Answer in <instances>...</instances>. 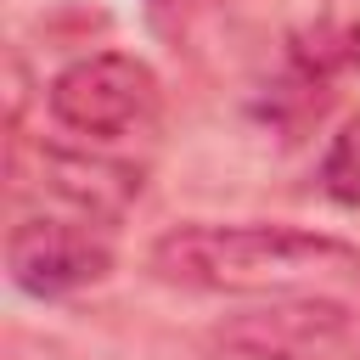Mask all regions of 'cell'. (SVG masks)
Masks as SVG:
<instances>
[{
	"label": "cell",
	"instance_id": "7a4b0ae2",
	"mask_svg": "<svg viewBox=\"0 0 360 360\" xmlns=\"http://www.w3.org/2000/svg\"><path fill=\"white\" fill-rule=\"evenodd\" d=\"M45 107L68 135H79L90 146H118V141H141L158 129L163 84H158L152 62H141L129 51H90V56H73L51 79Z\"/></svg>",
	"mask_w": 360,
	"mask_h": 360
},
{
	"label": "cell",
	"instance_id": "6da1fadb",
	"mask_svg": "<svg viewBox=\"0 0 360 360\" xmlns=\"http://www.w3.org/2000/svg\"><path fill=\"white\" fill-rule=\"evenodd\" d=\"M354 259L360 253L343 236L304 231V225H259V219H248V225H214V219L169 225L146 248V270L158 281H174L191 292H276V287L354 270Z\"/></svg>",
	"mask_w": 360,
	"mask_h": 360
},
{
	"label": "cell",
	"instance_id": "52a82bcc",
	"mask_svg": "<svg viewBox=\"0 0 360 360\" xmlns=\"http://www.w3.org/2000/svg\"><path fill=\"white\" fill-rule=\"evenodd\" d=\"M309 39L315 62H360V0H326Z\"/></svg>",
	"mask_w": 360,
	"mask_h": 360
},
{
	"label": "cell",
	"instance_id": "277c9868",
	"mask_svg": "<svg viewBox=\"0 0 360 360\" xmlns=\"http://www.w3.org/2000/svg\"><path fill=\"white\" fill-rule=\"evenodd\" d=\"M17 163H34V180H11L17 191H34V208H62L96 225H112L141 197V169L101 152V146H11Z\"/></svg>",
	"mask_w": 360,
	"mask_h": 360
},
{
	"label": "cell",
	"instance_id": "8992f818",
	"mask_svg": "<svg viewBox=\"0 0 360 360\" xmlns=\"http://www.w3.org/2000/svg\"><path fill=\"white\" fill-rule=\"evenodd\" d=\"M321 191L338 202V208H360V112H349L338 124V135L326 141L321 152Z\"/></svg>",
	"mask_w": 360,
	"mask_h": 360
},
{
	"label": "cell",
	"instance_id": "ba28073f",
	"mask_svg": "<svg viewBox=\"0 0 360 360\" xmlns=\"http://www.w3.org/2000/svg\"><path fill=\"white\" fill-rule=\"evenodd\" d=\"M186 6H191V0H146V11H152L158 22H174V17H186Z\"/></svg>",
	"mask_w": 360,
	"mask_h": 360
},
{
	"label": "cell",
	"instance_id": "3957f363",
	"mask_svg": "<svg viewBox=\"0 0 360 360\" xmlns=\"http://www.w3.org/2000/svg\"><path fill=\"white\" fill-rule=\"evenodd\" d=\"M6 276L28 298L84 292L112 276V225L62 208H28L6 231Z\"/></svg>",
	"mask_w": 360,
	"mask_h": 360
},
{
	"label": "cell",
	"instance_id": "5b68a950",
	"mask_svg": "<svg viewBox=\"0 0 360 360\" xmlns=\"http://www.w3.org/2000/svg\"><path fill=\"white\" fill-rule=\"evenodd\" d=\"M354 315L338 298H270L214 326V349L231 360H326L349 343Z\"/></svg>",
	"mask_w": 360,
	"mask_h": 360
}]
</instances>
